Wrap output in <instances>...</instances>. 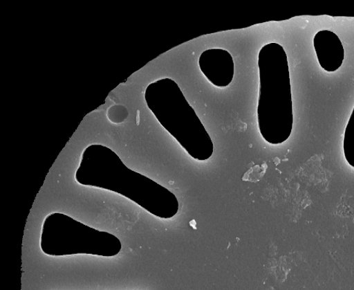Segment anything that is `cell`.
Instances as JSON below:
<instances>
[{"instance_id":"6da1fadb","label":"cell","mask_w":354,"mask_h":290,"mask_svg":"<svg viewBox=\"0 0 354 290\" xmlns=\"http://www.w3.org/2000/svg\"><path fill=\"white\" fill-rule=\"evenodd\" d=\"M315 48L322 68L328 72H335L344 60V48L334 32L321 30L314 39Z\"/></svg>"},{"instance_id":"7a4b0ae2","label":"cell","mask_w":354,"mask_h":290,"mask_svg":"<svg viewBox=\"0 0 354 290\" xmlns=\"http://www.w3.org/2000/svg\"><path fill=\"white\" fill-rule=\"evenodd\" d=\"M344 153L347 162L354 167V110L346 129Z\"/></svg>"}]
</instances>
